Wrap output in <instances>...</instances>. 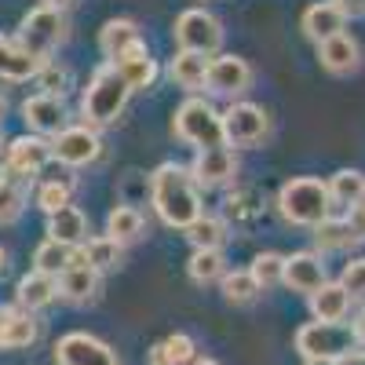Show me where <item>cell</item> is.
<instances>
[{"label": "cell", "mask_w": 365, "mask_h": 365, "mask_svg": "<svg viewBox=\"0 0 365 365\" xmlns=\"http://www.w3.org/2000/svg\"><path fill=\"white\" fill-rule=\"evenodd\" d=\"M150 205H154L158 220L172 230H187L205 212L194 172L175 161H165L150 172Z\"/></svg>", "instance_id": "obj_1"}, {"label": "cell", "mask_w": 365, "mask_h": 365, "mask_svg": "<svg viewBox=\"0 0 365 365\" xmlns=\"http://www.w3.org/2000/svg\"><path fill=\"white\" fill-rule=\"evenodd\" d=\"M128 99H132L128 81L120 77V70L113 63H103V66H96V73L88 77V88L81 91V120L96 132L110 128L125 113Z\"/></svg>", "instance_id": "obj_2"}, {"label": "cell", "mask_w": 365, "mask_h": 365, "mask_svg": "<svg viewBox=\"0 0 365 365\" xmlns=\"http://www.w3.org/2000/svg\"><path fill=\"white\" fill-rule=\"evenodd\" d=\"M278 212H282L285 223L311 227L314 230L322 220H329V212H332V197H329L325 179L292 175L289 182H282V190H278Z\"/></svg>", "instance_id": "obj_3"}, {"label": "cell", "mask_w": 365, "mask_h": 365, "mask_svg": "<svg viewBox=\"0 0 365 365\" xmlns=\"http://www.w3.org/2000/svg\"><path fill=\"white\" fill-rule=\"evenodd\" d=\"M172 135L179 143H187L194 150H205V146H227L223 139V113L212 106L208 99L201 96H190L182 99L172 113Z\"/></svg>", "instance_id": "obj_4"}, {"label": "cell", "mask_w": 365, "mask_h": 365, "mask_svg": "<svg viewBox=\"0 0 365 365\" xmlns=\"http://www.w3.org/2000/svg\"><path fill=\"white\" fill-rule=\"evenodd\" d=\"M29 55H37V58H48L58 51V44L66 41V11L63 8H51V4H41L34 8L22 26H19V37H15Z\"/></svg>", "instance_id": "obj_5"}, {"label": "cell", "mask_w": 365, "mask_h": 365, "mask_svg": "<svg viewBox=\"0 0 365 365\" xmlns=\"http://www.w3.org/2000/svg\"><path fill=\"white\" fill-rule=\"evenodd\" d=\"M172 37H175V48L179 51H197V55H220V48H223V22L212 15V11H205V8H187L179 19H175V26H172Z\"/></svg>", "instance_id": "obj_6"}, {"label": "cell", "mask_w": 365, "mask_h": 365, "mask_svg": "<svg viewBox=\"0 0 365 365\" xmlns=\"http://www.w3.org/2000/svg\"><path fill=\"white\" fill-rule=\"evenodd\" d=\"M358 347L351 325L344 322H307L296 329V351L303 358H329L336 361L344 354H351Z\"/></svg>", "instance_id": "obj_7"}, {"label": "cell", "mask_w": 365, "mask_h": 365, "mask_svg": "<svg viewBox=\"0 0 365 365\" xmlns=\"http://www.w3.org/2000/svg\"><path fill=\"white\" fill-rule=\"evenodd\" d=\"M267 132H270V117H267L263 106H256L249 99H234L223 110V139H227V146L252 150L267 139Z\"/></svg>", "instance_id": "obj_8"}, {"label": "cell", "mask_w": 365, "mask_h": 365, "mask_svg": "<svg viewBox=\"0 0 365 365\" xmlns=\"http://www.w3.org/2000/svg\"><path fill=\"white\" fill-rule=\"evenodd\" d=\"M252 66L241 55H212L208 58V73H205V91L216 99H241L252 88Z\"/></svg>", "instance_id": "obj_9"}, {"label": "cell", "mask_w": 365, "mask_h": 365, "mask_svg": "<svg viewBox=\"0 0 365 365\" xmlns=\"http://www.w3.org/2000/svg\"><path fill=\"white\" fill-rule=\"evenodd\" d=\"M51 139L48 135H37V132H29V135H19L8 143L4 150V161H0V168L19 175V179H29V182H37V175L51 165Z\"/></svg>", "instance_id": "obj_10"}, {"label": "cell", "mask_w": 365, "mask_h": 365, "mask_svg": "<svg viewBox=\"0 0 365 365\" xmlns=\"http://www.w3.org/2000/svg\"><path fill=\"white\" fill-rule=\"evenodd\" d=\"M51 158L66 168H88L103 158V139L88 125H66L58 135H51Z\"/></svg>", "instance_id": "obj_11"}, {"label": "cell", "mask_w": 365, "mask_h": 365, "mask_svg": "<svg viewBox=\"0 0 365 365\" xmlns=\"http://www.w3.org/2000/svg\"><path fill=\"white\" fill-rule=\"evenodd\" d=\"M55 365H120V358L91 332H66L55 344Z\"/></svg>", "instance_id": "obj_12"}, {"label": "cell", "mask_w": 365, "mask_h": 365, "mask_svg": "<svg viewBox=\"0 0 365 365\" xmlns=\"http://www.w3.org/2000/svg\"><path fill=\"white\" fill-rule=\"evenodd\" d=\"M237 154L230 146H205L194 154V179H197V187L201 190H216V187H227V182L237 179Z\"/></svg>", "instance_id": "obj_13"}, {"label": "cell", "mask_w": 365, "mask_h": 365, "mask_svg": "<svg viewBox=\"0 0 365 365\" xmlns=\"http://www.w3.org/2000/svg\"><path fill=\"white\" fill-rule=\"evenodd\" d=\"M22 120L29 132L37 135H58L70 120V110H66V99L63 96H48V91H37L22 103Z\"/></svg>", "instance_id": "obj_14"}, {"label": "cell", "mask_w": 365, "mask_h": 365, "mask_svg": "<svg viewBox=\"0 0 365 365\" xmlns=\"http://www.w3.org/2000/svg\"><path fill=\"white\" fill-rule=\"evenodd\" d=\"M314 48H318V66L332 77H351V73L361 70V44L347 34V29L322 41V44H314Z\"/></svg>", "instance_id": "obj_15"}, {"label": "cell", "mask_w": 365, "mask_h": 365, "mask_svg": "<svg viewBox=\"0 0 365 365\" xmlns=\"http://www.w3.org/2000/svg\"><path fill=\"white\" fill-rule=\"evenodd\" d=\"M325 278V259L318 252H292L285 256V274H282V285H289L292 292L311 296L314 289H322Z\"/></svg>", "instance_id": "obj_16"}, {"label": "cell", "mask_w": 365, "mask_h": 365, "mask_svg": "<svg viewBox=\"0 0 365 365\" xmlns=\"http://www.w3.org/2000/svg\"><path fill=\"white\" fill-rule=\"evenodd\" d=\"M41 336V325L34 318V311L22 307H0V351H22L34 347Z\"/></svg>", "instance_id": "obj_17"}, {"label": "cell", "mask_w": 365, "mask_h": 365, "mask_svg": "<svg viewBox=\"0 0 365 365\" xmlns=\"http://www.w3.org/2000/svg\"><path fill=\"white\" fill-rule=\"evenodd\" d=\"M299 29H303V37H307V41L322 44L329 37L344 34V29H347V15H344L340 4H332V0H318V4H311L307 11H303Z\"/></svg>", "instance_id": "obj_18"}, {"label": "cell", "mask_w": 365, "mask_h": 365, "mask_svg": "<svg viewBox=\"0 0 365 365\" xmlns=\"http://www.w3.org/2000/svg\"><path fill=\"white\" fill-rule=\"evenodd\" d=\"M41 66H44V58L29 55L15 37H4V34H0V81H11V84L34 81Z\"/></svg>", "instance_id": "obj_19"}, {"label": "cell", "mask_w": 365, "mask_h": 365, "mask_svg": "<svg viewBox=\"0 0 365 365\" xmlns=\"http://www.w3.org/2000/svg\"><path fill=\"white\" fill-rule=\"evenodd\" d=\"M117 70H120V77L128 81V88L132 91H143V88H154V81H158V58L150 55V48H146V41L143 44H135L128 55H120L117 63H113Z\"/></svg>", "instance_id": "obj_20"}, {"label": "cell", "mask_w": 365, "mask_h": 365, "mask_svg": "<svg viewBox=\"0 0 365 365\" xmlns=\"http://www.w3.org/2000/svg\"><path fill=\"white\" fill-rule=\"evenodd\" d=\"M311 314H314V322H347V314H351V292L340 285V282H325L322 289H314L311 296Z\"/></svg>", "instance_id": "obj_21"}, {"label": "cell", "mask_w": 365, "mask_h": 365, "mask_svg": "<svg viewBox=\"0 0 365 365\" xmlns=\"http://www.w3.org/2000/svg\"><path fill=\"white\" fill-rule=\"evenodd\" d=\"M135 44H143V34L132 19H110L99 29V51L106 55V63H117V58L128 55Z\"/></svg>", "instance_id": "obj_22"}, {"label": "cell", "mask_w": 365, "mask_h": 365, "mask_svg": "<svg viewBox=\"0 0 365 365\" xmlns=\"http://www.w3.org/2000/svg\"><path fill=\"white\" fill-rule=\"evenodd\" d=\"M58 296L70 303H88L91 296L99 292V270L88 263H70L63 274H58Z\"/></svg>", "instance_id": "obj_23"}, {"label": "cell", "mask_w": 365, "mask_h": 365, "mask_svg": "<svg viewBox=\"0 0 365 365\" xmlns=\"http://www.w3.org/2000/svg\"><path fill=\"white\" fill-rule=\"evenodd\" d=\"M48 237H55V241H63V245H84L88 241V216L70 201V205H63L58 212H51L48 216Z\"/></svg>", "instance_id": "obj_24"}, {"label": "cell", "mask_w": 365, "mask_h": 365, "mask_svg": "<svg viewBox=\"0 0 365 365\" xmlns=\"http://www.w3.org/2000/svg\"><path fill=\"white\" fill-rule=\"evenodd\" d=\"M205 73H208V55H197V51H175L172 63H168V77L175 88L182 91H205Z\"/></svg>", "instance_id": "obj_25"}, {"label": "cell", "mask_w": 365, "mask_h": 365, "mask_svg": "<svg viewBox=\"0 0 365 365\" xmlns=\"http://www.w3.org/2000/svg\"><path fill=\"white\" fill-rule=\"evenodd\" d=\"M314 241H318L322 252H344V249L358 245V241H365V237L351 223V216H329L314 227Z\"/></svg>", "instance_id": "obj_26"}, {"label": "cell", "mask_w": 365, "mask_h": 365, "mask_svg": "<svg viewBox=\"0 0 365 365\" xmlns=\"http://www.w3.org/2000/svg\"><path fill=\"white\" fill-rule=\"evenodd\" d=\"M58 296V282L51 274H41V270H29L26 278L15 285V303L22 311H41Z\"/></svg>", "instance_id": "obj_27"}, {"label": "cell", "mask_w": 365, "mask_h": 365, "mask_svg": "<svg viewBox=\"0 0 365 365\" xmlns=\"http://www.w3.org/2000/svg\"><path fill=\"white\" fill-rule=\"evenodd\" d=\"M29 187H34L29 179H19L0 168V227L19 223V216L26 212V201H29Z\"/></svg>", "instance_id": "obj_28"}, {"label": "cell", "mask_w": 365, "mask_h": 365, "mask_svg": "<svg viewBox=\"0 0 365 365\" xmlns=\"http://www.w3.org/2000/svg\"><path fill=\"white\" fill-rule=\"evenodd\" d=\"M106 234L117 241V245H135V241L146 234V220L135 205H117L106 216Z\"/></svg>", "instance_id": "obj_29"}, {"label": "cell", "mask_w": 365, "mask_h": 365, "mask_svg": "<svg viewBox=\"0 0 365 365\" xmlns=\"http://www.w3.org/2000/svg\"><path fill=\"white\" fill-rule=\"evenodd\" d=\"M325 187H329L332 205L354 208V205L365 201V172H358V168H340V172H332V175L325 179Z\"/></svg>", "instance_id": "obj_30"}, {"label": "cell", "mask_w": 365, "mask_h": 365, "mask_svg": "<svg viewBox=\"0 0 365 365\" xmlns=\"http://www.w3.org/2000/svg\"><path fill=\"white\" fill-rule=\"evenodd\" d=\"M187 237L194 249H223L230 241V223L223 216H208V212H201V216L187 227Z\"/></svg>", "instance_id": "obj_31"}, {"label": "cell", "mask_w": 365, "mask_h": 365, "mask_svg": "<svg viewBox=\"0 0 365 365\" xmlns=\"http://www.w3.org/2000/svg\"><path fill=\"white\" fill-rule=\"evenodd\" d=\"M187 274H190V282H194V285L223 282V274H227L223 249H194V256L187 259Z\"/></svg>", "instance_id": "obj_32"}, {"label": "cell", "mask_w": 365, "mask_h": 365, "mask_svg": "<svg viewBox=\"0 0 365 365\" xmlns=\"http://www.w3.org/2000/svg\"><path fill=\"white\" fill-rule=\"evenodd\" d=\"M73 190H77V179L73 175H63V179H41L37 182V208L44 212V216H51V212H58L63 205L73 201Z\"/></svg>", "instance_id": "obj_33"}, {"label": "cell", "mask_w": 365, "mask_h": 365, "mask_svg": "<svg viewBox=\"0 0 365 365\" xmlns=\"http://www.w3.org/2000/svg\"><path fill=\"white\" fill-rule=\"evenodd\" d=\"M70 263H73V245H63V241H55V237H44L34 252V270L51 274V278H58Z\"/></svg>", "instance_id": "obj_34"}, {"label": "cell", "mask_w": 365, "mask_h": 365, "mask_svg": "<svg viewBox=\"0 0 365 365\" xmlns=\"http://www.w3.org/2000/svg\"><path fill=\"white\" fill-rule=\"evenodd\" d=\"M120 252H125V245H117V241L110 234H99V237H88L84 245H81V256L88 267H96L99 274L103 270H113L120 263Z\"/></svg>", "instance_id": "obj_35"}, {"label": "cell", "mask_w": 365, "mask_h": 365, "mask_svg": "<svg viewBox=\"0 0 365 365\" xmlns=\"http://www.w3.org/2000/svg\"><path fill=\"white\" fill-rule=\"evenodd\" d=\"M259 292L263 289L249 270H227L223 274V296H227V303H234V307H249V303H256Z\"/></svg>", "instance_id": "obj_36"}, {"label": "cell", "mask_w": 365, "mask_h": 365, "mask_svg": "<svg viewBox=\"0 0 365 365\" xmlns=\"http://www.w3.org/2000/svg\"><path fill=\"white\" fill-rule=\"evenodd\" d=\"M249 274L259 282V289H274V285H282V274H285V256L278 252H259L249 267Z\"/></svg>", "instance_id": "obj_37"}, {"label": "cell", "mask_w": 365, "mask_h": 365, "mask_svg": "<svg viewBox=\"0 0 365 365\" xmlns=\"http://www.w3.org/2000/svg\"><path fill=\"white\" fill-rule=\"evenodd\" d=\"M34 81L48 91V96H63V91L70 88V70H66V66H58L55 58H48V63L37 70V77H34Z\"/></svg>", "instance_id": "obj_38"}, {"label": "cell", "mask_w": 365, "mask_h": 365, "mask_svg": "<svg viewBox=\"0 0 365 365\" xmlns=\"http://www.w3.org/2000/svg\"><path fill=\"white\" fill-rule=\"evenodd\" d=\"M161 347H165V358H168V365H190L197 354V344L187 336V332H172L168 340H161Z\"/></svg>", "instance_id": "obj_39"}, {"label": "cell", "mask_w": 365, "mask_h": 365, "mask_svg": "<svg viewBox=\"0 0 365 365\" xmlns=\"http://www.w3.org/2000/svg\"><path fill=\"white\" fill-rule=\"evenodd\" d=\"M340 285H344L354 299H358V296H365V259H351V263L344 267Z\"/></svg>", "instance_id": "obj_40"}, {"label": "cell", "mask_w": 365, "mask_h": 365, "mask_svg": "<svg viewBox=\"0 0 365 365\" xmlns=\"http://www.w3.org/2000/svg\"><path fill=\"white\" fill-rule=\"evenodd\" d=\"M332 4H340L347 19H365V0H332Z\"/></svg>", "instance_id": "obj_41"}, {"label": "cell", "mask_w": 365, "mask_h": 365, "mask_svg": "<svg viewBox=\"0 0 365 365\" xmlns=\"http://www.w3.org/2000/svg\"><path fill=\"white\" fill-rule=\"evenodd\" d=\"M351 332H354V340H358V344L365 347V307H361V311L354 314V322H351Z\"/></svg>", "instance_id": "obj_42"}, {"label": "cell", "mask_w": 365, "mask_h": 365, "mask_svg": "<svg viewBox=\"0 0 365 365\" xmlns=\"http://www.w3.org/2000/svg\"><path fill=\"white\" fill-rule=\"evenodd\" d=\"M351 223H354V227H358V230H361V237H365V201H361V205H354V208H351Z\"/></svg>", "instance_id": "obj_43"}, {"label": "cell", "mask_w": 365, "mask_h": 365, "mask_svg": "<svg viewBox=\"0 0 365 365\" xmlns=\"http://www.w3.org/2000/svg\"><path fill=\"white\" fill-rule=\"evenodd\" d=\"M336 365H365V351H351V354L336 358Z\"/></svg>", "instance_id": "obj_44"}, {"label": "cell", "mask_w": 365, "mask_h": 365, "mask_svg": "<svg viewBox=\"0 0 365 365\" xmlns=\"http://www.w3.org/2000/svg\"><path fill=\"white\" fill-rule=\"evenodd\" d=\"M150 365H168V358H165V347H161V344L150 347Z\"/></svg>", "instance_id": "obj_45"}, {"label": "cell", "mask_w": 365, "mask_h": 365, "mask_svg": "<svg viewBox=\"0 0 365 365\" xmlns=\"http://www.w3.org/2000/svg\"><path fill=\"white\" fill-rule=\"evenodd\" d=\"M303 365H336V361H329V358H303Z\"/></svg>", "instance_id": "obj_46"}, {"label": "cell", "mask_w": 365, "mask_h": 365, "mask_svg": "<svg viewBox=\"0 0 365 365\" xmlns=\"http://www.w3.org/2000/svg\"><path fill=\"white\" fill-rule=\"evenodd\" d=\"M44 4H51V8H63V11H66V8L73 4V0H44Z\"/></svg>", "instance_id": "obj_47"}, {"label": "cell", "mask_w": 365, "mask_h": 365, "mask_svg": "<svg viewBox=\"0 0 365 365\" xmlns=\"http://www.w3.org/2000/svg\"><path fill=\"white\" fill-rule=\"evenodd\" d=\"M4 113H8V96L0 91V120H4Z\"/></svg>", "instance_id": "obj_48"}, {"label": "cell", "mask_w": 365, "mask_h": 365, "mask_svg": "<svg viewBox=\"0 0 365 365\" xmlns=\"http://www.w3.org/2000/svg\"><path fill=\"white\" fill-rule=\"evenodd\" d=\"M4 267H8V249L0 245V274H4Z\"/></svg>", "instance_id": "obj_49"}, {"label": "cell", "mask_w": 365, "mask_h": 365, "mask_svg": "<svg viewBox=\"0 0 365 365\" xmlns=\"http://www.w3.org/2000/svg\"><path fill=\"white\" fill-rule=\"evenodd\" d=\"M190 365H220V361H216V358H194Z\"/></svg>", "instance_id": "obj_50"}, {"label": "cell", "mask_w": 365, "mask_h": 365, "mask_svg": "<svg viewBox=\"0 0 365 365\" xmlns=\"http://www.w3.org/2000/svg\"><path fill=\"white\" fill-rule=\"evenodd\" d=\"M0 139H4V125H0Z\"/></svg>", "instance_id": "obj_51"}]
</instances>
